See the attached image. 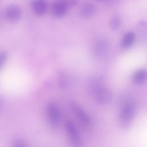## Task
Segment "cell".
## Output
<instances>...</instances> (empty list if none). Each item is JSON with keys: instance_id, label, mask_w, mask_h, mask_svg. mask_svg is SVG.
I'll return each instance as SVG.
<instances>
[{"instance_id": "obj_1", "label": "cell", "mask_w": 147, "mask_h": 147, "mask_svg": "<svg viewBox=\"0 0 147 147\" xmlns=\"http://www.w3.org/2000/svg\"><path fill=\"white\" fill-rule=\"evenodd\" d=\"M89 90L95 99L100 104H108L112 100L111 91L100 80H92L89 84Z\"/></svg>"}, {"instance_id": "obj_2", "label": "cell", "mask_w": 147, "mask_h": 147, "mask_svg": "<svg viewBox=\"0 0 147 147\" xmlns=\"http://www.w3.org/2000/svg\"><path fill=\"white\" fill-rule=\"evenodd\" d=\"M137 113V105L132 102H126L122 106L119 115V123L123 129H127L131 125Z\"/></svg>"}, {"instance_id": "obj_3", "label": "cell", "mask_w": 147, "mask_h": 147, "mask_svg": "<svg viewBox=\"0 0 147 147\" xmlns=\"http://www.w3.org/2000/svg\"><path fill=\"white\" fill-rule=\"evenodd\" d=\"M65 129L72 144L76 147H81L83 140L75 123L72 121H67L65 123Z\"/></svg>"}, {"instance_id": "obj_4", "label": "cell", "mask_w": 147, "mask_h": 147, "mask_svg": "<svg viewBox=\"0 0 147 147\" xmlns=\"http://www.w3.org/2000/svg\"><path fill=\"white\" fill-rule=\"evenodd\" d=\"M48 119L53 127H57L60 123L61 115L59 107L55 103H49L47 107Z\"/></svg>"}, {"instance_id": "obj_5", "label": "cell", "mask_w": 147, "mask_h": 147, "mask_svg": "<svg viewBox=\"0 0 147 147\" xmlns=\"http://www.w3.org/2000/svg\"><path fill=\"white\" fill-rule=\"evenodd\" d=\"M21 9L17 5L11 4L7 6L5 9V15L7 20L14 22L19 20L21 16Z\"/></svg>"}, {"instance_id": "obj_6", "label": "cell", "mask_w": 147, "mask_h": 147, "mask_svg": "<svg viewBox=\"0 0 147 147\" xmlns=\"http://www.w3.org/2000/svg\"><path fill=\"white\" fill-rule=\"evenodd\" d=\"M108 49V42L103 38L96 39L92 45V52L96 57H102Z\"/></svg>"}, {"instance_id": "obj_7", "label": "cell", "mask_w": 147, "mask_h": 147, "mask_svg": "<svg viewBox=\"0 0 147 147\" xmlns=\"http://www.w3.org/2000/svg\"><path fill=\"white\" fill-rule=\"evenodd\" d=\"M73 110L79 120L84 125H89L91 123V119L86 111L78 104L72 105Z\"/></svg>"}, {"instance_id": "obj_8", "label": "cell", "mask_w": 147, "mask_h": 147, "mask_svg": "<svg viewBox=\"0 0 147 147\" xmlns=\"http://www.w3.org/2000/svg\"><path fill=\"white\" fill-rule=\"evenodd\" d=\"M68 7L62 0H58L53 2L52 6L53 14L57 18L64 17L67 12Z\"/></svg>"}, {"instance_id": "obj_9", "label": "cell", "mask_w": 147, "mask_h": 147, "mask_svg": "<svg viewBox=\"0 0 147 147\" xmlns=\"http://www.w3.org/2000/svg\"><path fill=\"white\" fill-rule=\"evenodd\" d=\"M79 12L82 17L85 18H90L95 13L96 6L91 2H85L81 5Z\"/></svg>"}, {"instance_id": "obj_10", "label": "cell", "mask_w": 147, "mask_h": 147, "mask_svg": "<svg viewBox=\"0 0 147 147\" xmlns=\"http://www.w3.org/2000/svg\"><path fill=\"white\" fill-rule=\"evenodd\" d=\"M32 7L33 12L38 16L44 15L47 10V5L44 0H33Z\"/></svg>"}, {"instance_id": "obj_11", "label": "cell", "mask_w": 147, "mask_h": 147, "mask_svg": "<svg viewBox=\"0 0 147 147\" xmlns=\"http://www.w3.org/2000/svg\"><path fill=\"white\" fill-rule=\"evenodd\" d=\"M147 79V71L145 69H140L137 71L133 75L132 80L135 84H141Z\"/></svg>"}, {"instance_id": "obj_12", "label": "cell", "mask_w": 147, "mask_h": 147, "mask_svg": "<svg viewBox=\"0 0 147 147\" xmlns=\"http://www.w3.org/2000/svg\"><path fill=\"white\" fill-rule=\"evenodd\" d=\"M135 39V34L133 32L126 33L122 38L121 45L124 48H129L133 43Z\"/></svg>"}, {"instance_id": "obj_13", "label": "cell", "mask_w": 147, "mask_h": 147, "mask_svg": "<svg viewBox=\"0 0 147 147\" xmlns=\"http://www.w3.org/2000/svg\"><path fill=\"white\" fill-rule=\"evenodd\" d=\"M121 23V21L119 17L117 16H114L113 18H111V19L110 20V28L113 30H115L120 26Z\"/></svg>"}, {"instance_id": "obj_14", "label": "cell", "mask_w": 147, "mask_h": 147, "mask_svg": "<svg viewBox=\"0 0 147 147\" xmlns=\"http://www.w3.org/2000/svg\"><path fill=\"white\" fill-rule=\"evenodd\" d=\"M7 57V54L5 51L0 52V70L3 67Z\"/></svg>"}, {"instance_id": "obj_15", "label": "cell", "mask_w": 147, "mask_h": 147, "mask_svg": "<svg viewBox=\"0 0 147 147\" xmlns=\"http://www.w3.org/2000/svg\"><path fill=\"white\" fill-rule=\"evenodd\" d=\"M64 3L66 5L68 8L74 7L77 5L79 0H62Z\"/></svg>"}, {"instance_id": "obj_16", "label": "cell", "mask_w": 147, "mask_h": 147, "mask_svg": "<svg viewBox=\"0 0 147 147\" xmlns=\"http://www.w3.org/2000/svg\"><path fill=\"white\" fill-rule=\"evenodd\" d=\"M13 147H28V145L24 140L18 139L15 142Z\"/></svg>"}, {"instance_id": "obj_17", "label": "cell", "mask_w": 147, "mask_h": 147, "mask_svg": "<svg viewBox=\"0 0 147 147\" xmlns=\"http://www.w3.org/2000/svg\"><path fill=\"white\" fill-rule=\"evenodd\" d=\"M3 99L2 98V97H0V111H1V109H2V107L3 105Z\"/></svg>"}, {"instance_id": "obj_18", "label": "cell", "mask_w": 147, "mask_h": 147, "mask_svg": "<svg viewBox=\"0 0 147 147\" xmlns=\"http://www.w3.org/2000/svg\"><path fill=\"white\" fill-rule=\"evenodd\" d=\"M96 1H104V0H96Z\"/></svg>"}]
</instances>
